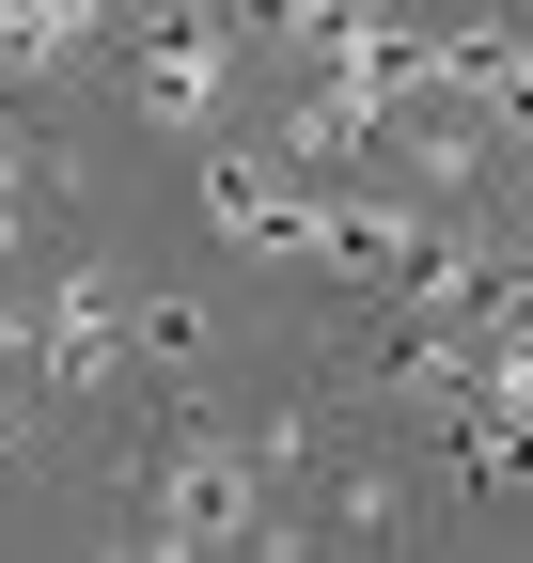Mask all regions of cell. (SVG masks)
<instances>
[{
	"mask_svg": "<svg viewBox=\"0 0 533 563\" xmlns=\"http://www.w3.org/2000/svg\"><path fill=\"white\" fill-rule=\"evenodd\" d=\"M0 203H17V141H0Z\"/></svg>",
	"mask_w": 533,
	"mask_h": 563,
	"instance_id": "52a82bcc",
	"label": "cell"
},
{
	"mask_svg": "<svg viewBox=\"0 0 533 563\" xmlns=\"http://www.w3.org/2000/svg\"><path fill=\"white\" fill-rule=\"evenodd\" d=\"M518 251H533V173H518Z\"/></svg>",
	"mask_w": 533,
	"mask_h": 563,
	"instance_id": "8992f818",
	"label": "cell"
},
{
	"mask_svg": "<svg viewBox=\"0 0 533 563\" xmlns=\"http://www.w3.org/2000/svg\"><path fill=\"white\" fill-rule=\"evenodd\" d=\"M142 344H173V313H142V298H126V282H95V266H79V282H47V376L110 391Z\"/></svg>",
	"mask_w": 533,
	"mask_h": 563,
	"instance_id": "7a4b0ae2",
	"label": "cell"
},
{
	"mask_svg": "<svg viewBox=\"0 0 533 563\" xmlns=\"http://www.w3.org/2000/svg\"><path fill=\"white\" fill-rule=\"evenodd\" d=\"M17 361H47V313H17V298H0V407H17Z\"/></svg>",
	"mask_w": 533,
	"mask_h": 563,
	"instance_id": "5b68a950",
	"label": "cell"
},
{
	"mask_svg": "<svg viewBox=\"0 0 533 563\" xmlns=\"http://www.w3.org/2000/svg\"><path fill=\"white\" fill-rule=\"evenodd\" d=\"M236 16H205V32H157L142 63H126V95H142V125H173V141H220V95H236Z\"/></svg>",
	"mask_w": 533,
	"mask_h": 563,
	"instance_id": "3957f363",
	"label": "cell"
},
{
	"mask_svg": "<svg viewBox=\"0 0 533 563\" xmlns=\"http://www.w3.org/2000/svg\"><path fill=\"white\" fill-rule=\"evenodd\" d=\"M439 95L471 110L487 141H533V47L518 32H439Z\"/></svg>",
	"mask_w": 533,
	"mask_h": 563,
	"instance_id": "277c9868",
	"label": "cell"
},
{
	"mask_svg": "<svg viewBox=\"0 0 533 563\" xmlns=\"http://www.w3.org/2000/svg\"><path fill=\"white\" fill-rule=\"evenodd\" d=\"M283 470H298V422H173L142 454V532L157 548H266Z\"/></svg>",
	"mask_w": 533,
	"mask_h": 563,
	"instance_id": "6da1fadb",
	"label": "cell"
}]
</instances>
